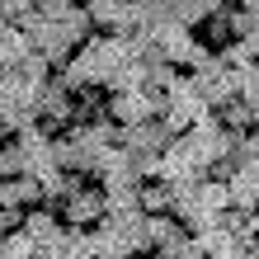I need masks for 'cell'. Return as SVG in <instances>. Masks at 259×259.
I'll return each mask as SVG.
<instances>
[{
	"instance_id": "obj_1",
	"label": "cell",
	"mask_w": 259,
	"mask_h": 259,
	"mask_svg": "<svg viewBox=\"0 0 259 259\" xmlns=\"http://www.w3.org/2000/svg\"><path fill=\"white\" fill-rule=\"evenodd\" d=\"M62 217L66 226H99L104 217H109V189H95V184H80L75 193L62 198Z\"/></svg>"
},
{
	"instance_id": "obj_2",
	"label": "cell",
	"mask_w": 259,
	"mask_h": 259,
	"mask_svg": "<svg viewBox=\"0 0 259 259\" xmlns=\"http://www.w3.org/2000/svg\"><path fill=\"white\" fill-rule=\"evenodd\" d=\"M193 85L212 109H222L226 99H236V66H226L222 57H207L203 66H193Z\"/></svg>"
},
{
	"instance_id": "obj_3",
	"label": "cell",
	"mask_w": 259,
	"mask_h": 259,
	"mask_svg": "<svg viewBox=\"0 0 259 259\" xmlns=\"http://www.w3.org/2000/svg\"><path fill=\"white\" fill-rule=\"evenodd\" d=\"M38 113H42V123H52V127H62V123H75L80 118V104H75V90L57 75V80H48V90L38 95Z\"/></svg>"
},
{
	"instance_id": "obj_4",
	"label": "cell",
	"mask_w": 259,
	"mask_h": 259,
	"mask_svg": "<svg viewBox=\"0 0 259 259\" xmlns=\"http://www.w3.org/2000/svg\"><path fill=\"white\" fill-rule=\"evenodd\" d=\"M175 142V132L165 118H142V123H127L123 127V146L127 151H165Z\"/></svg>"
},
{
	"instance_id": "obj_5",
	"label": "cell",
	"mask_w": 259,
	"mask_h": 259,
	"mask_svg": "<svg viewBox=\"0 0 259 259\" xmlns=\"http://www.w3.org/2000/svg\"><path fill=\"white\" fill-rule=\"evenodd\" d=\"M198 240H203V250L207 254H217V259H236V254H250V231H231V226H207V231H198Z\"/></svg>"
},
{
	"instance_id": "obj_6",
	"label": "cell",
	"mask_w": 259,
	"mask_h": 259,
	"mask_svg": "<svg viewBox=\"0 0 259 259\" xmlns=\"http://www.w3.org/2000/svg\"><path fill=\"white\" fill-rule=\"evenodd\" d=\"M24 231L38 240V254H42V245H52L57 236H66V217H57V212H52L48 203H38V207H28V217H24Z\"/></svg>"
},
{
	"instance_id": "obj_7",
	"label": "cell",
	"mask_w": 259,
	"mask_h": 259,
	"mask_svg": "<svg viewBox=\"0 0 259 259\" xmlns=\"http://www.w3.org/2000/svg\"><path fill=\"white\" fill-rule=\"evenodd\" d=\"M33 52H38L33 33H28L24 24H5V33H0V62H5V66H19V62H28Z\"/></svg>"
},
{
	"instance_id": "obj_8",
	"label": "cell",
	"mask_w": 259,
	"mask_h": 259,
	"mask_svg": "<svg viewBox=\"0 0 259 259\" xmlns=\"http://www.w3.org/2000/svg\"><path fill=\"white\" fill-rule=\"evenodd\" d=\"M90 14H95V24L99 28H123L127 19V10H132V0H85Z\"/></svg>"
},
{
	"instance_id": "obj_9",
	"label": "cell",
	"mask_w": 259,
	"mask_h": 259,
	"mask_svg": "<svg viewBox=\"0 0 259 259\" xmlns=\"http://www.w3.org/2000/svg\"><path fill=\"white\" fill-rule=\"evenodd\" d=\"M217 113H222V123H226V127H240V132H250V127L259 123L254 104H250V99H240V95H236V99H226Z\"/></svg>"
},
{
	"instance_id": "obj_10",
	"label": "cell",
	"mask_w": 259,
	"mask_h": 259,
	"mask_svg": "<svg viewBox=\"0 0 259 259\" xmlns=\"http://www.w3.org/2000/svg\"><path fill=\"white\" fill-rule=\"evenodd\" d=\"M0 254H5V259H33V254H38V240L28 236L24 226H19V231H5V240H0Z\"/></svg>"
},
{
	"instance_id": "obj_11",
	"label": "cell",
	"mask_w": 259,
	"mask_h": 259,
	"mask_svg": "<svg viewBox=\"0 0 259 259\" xmlns=\"http://www.w3.org/2000/svg\"><path fill=\"white\" fill-rule=\"evenodd\" d=\"M0 175H28V151H24V142L19 137H10L5 142V151H0Z\"/></svg>"
},
{
	"instance_id": "obj_12",
	"label": "cell",
	"mask_w": 259,
	"mask_h": 259,
	"mask_svg": "<svg viewBox=\"0 0 259 259\" xmlns=\"http://www.w3.org/2000/svg\"><path fill=\"white\" fill-rule=\"evenodd\" d=\"M236 95L240 99H259V57H254V62H245V66H236Z\"/></svg>"
},
{
	"instance_id": "obj_13",
	"label": "cell",
	"mask_w": 259,
	"mask_h": 259,
	"mask_svg": "<svg viewBox=\"0 0 259 259\" xmlns=\"http://www.w3.org/2000/svg\"><path fill=\"white\" fill-rule=\"evenodd\" d=\"M165 5H170V14H175V19H184V24H203L207 14H212L207 0H165Z\"/></svg>"
},
{
	"instance_id": "obj_14",
	"label": "cell",
	"mask_w": 259,
	"mask_h": 259,
	"mask_svg": "<svg viewBox=\"0 0 259 259\" xmlns=\"http://www.w3.org/2000/svg\"><path fill=\"white\" fill-rule=\"evenodd\" d=\"M217 57H222V62H226V66H245V62H254V57H259V52L250 48V42H245V38H226V42H222V48H217Z\"/></svg>"
},
{
	"instance_id": "obj_15",
	"label": "cell",
	"mask_w": 259,
	"mask_h": 259,
	"mask_svg": "<svg viewBox=\"0 0 259 259\" xmlns=\"http://www.w3.org/2000/svg\"><path fill=\"white\" fill-rule=\"evenodd\" d=\"M0 10H5V24H19L24 14L38 10V0H0Z\"/></svg>"
},
{
	"instance_id": "obj_16",
	"label": "cell",
	"mask_w": 259,
	"mask_h": 259,
	"mask_svg": "<svg viewBox=\"0 0 259 259\" xmlns=\"http://www.w3.org/2000/svg\"><path fill=\"white\" fill-rule=\"evenodd\" d=\"M207 5H212V10H222V5H236V0H207Z\"/></svg>"
},
{
	"instance_id": "obj_17",
	"label": "cell",
	"mask_w": 259,
	"mask_h": 259,
	"mask_svg": "<svg viewBox=\"0 0 259 259\" xmlns=\"http://www.w3.org/2000/svg\"><path fill=\"white\" fill-rule=\"evenodd\" d=\"M250 254H254V259H259V236H254V240H250Z\"/></svg>"
},
{
	"instance_id": "obj_18",
	"label": "cell",
	"mask_w": 259,
	"mask_h": 259,
	"mask_svg": "<svg viewBox=\"0 0 259 259\" xmlns=\"http://www.w3.org/2000/svg\"><path fill=\"white\" fill-rule=\"evenodd\" d=\"M254 113H259V99H254Z\"/></svg>"
}]
</instances>
